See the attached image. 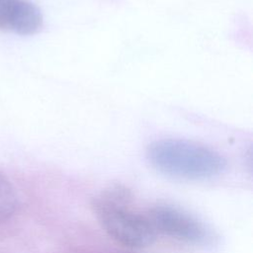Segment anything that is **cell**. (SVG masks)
Returning <instances> with one entry per match:
<instances>
[{
    "instance_id": "6da1fadb",
    "label": "cell",
    "mask_w": 253,
    "mask_h": 253,
    "mask_svg": "<svg viewBox=\"0 0 253 253\" xmlns=\"http://www.w3.org/2000/svg\"><path fill=\"white\" fill-rule=\"evenodd\" d=\"M91 209L104 231L124 246L142 248L156 239L146 213L132 208L131 193L122 185L104 189L92 199Z\"/></svg>"
},
{
    "instance_id": "7a4b0ae2",
    "label": "cell",
    "mask_w": 253,
    "mask_h": 253,
    "mask_svg": "<svg viewBox=\"0 0 253 253\" xmlns=\"http://www.w3.org/2000/svg\"><path fill=\"white\" fill-rule=\"evenodd\" d=\"M146 157L157 171L186 180L213 178L226 168V160L215 150L183 139L156 140L148 145Z\"/></svg>"
},
{
    "instance_id": "3957f363",
    "label": "cell",
    "mask_w": 253,
    "mask_h": 253,
    "mask_svg": "<svg viewBox=\"0 0 253 253\" xmlns=\"http://www.w3.org/2000/svg\"><path fill=\"white\" fill-rule=\"evenodd\" d=\"M146 216L156 235L195 245L207 244L211 238L203 222L177 207L157 205L148 210Z\"/></svg>"
},
{
    "instance_id": "277c9868",
    "label": "cell",
    "mask_w": 253,
    "mask_h": 253,
    "mask_svg": "<svg viewBox=\"0 0 253 253\" xmlns=\"http://www.w3.org/2000/svg\"><path fill=\"white\" fill-rule=\"evenodd\" d=\"M39 7L30 0H0V30L34 35L42 27Z\"/></svg>"
},
{
    "instance_id": "5b68a950",
    "label": "cell",
    "mask_w": 253,
    "mask_h": 253,
    "mask_svg": "<svg viewBox=\"0 0 253 253\" xmlns=\"http://www.w3.org/2000/svg\"><path fill=\"white\" fill-rule=\"evenodd\" d=\"M18 208V195L11 182L0 173V225L7 222Z\"/></svg>"
}]
</instances>
